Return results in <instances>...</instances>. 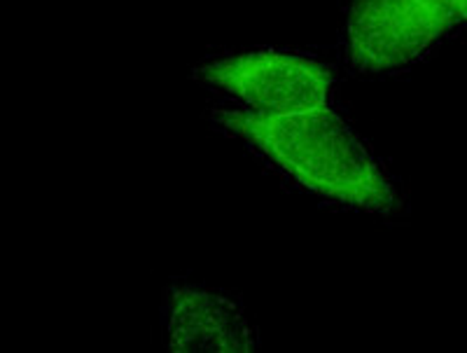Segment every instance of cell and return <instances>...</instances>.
Returning <instances> with one entry per match:
<instances>
[{"instance_id":"obj_1","label":"cell","mask_w":467,"mask_h":353,"mask_svg":"<svg viewBox=\"0 0 467 353\" xmlns=\"http://www.w3.org/2000/svg\"><path fill=\"white\" fill-rule=\"evenodd\" d=\"M211 124L239 140L274 176L327 206L374 215L398 206L393 178L335 108L248 115L215 106Z\"/></svg>"},{"instance_id":"obj_2","label":"cell","mask_w":467,"mask_h":353,"mask_svg":"<svg viewBox=\"0 0 467 353\" xmlns=\"http://www.w3.org/2000/svg\"><path fill=\"white\" fill-rule=\"evenodd\" d=\"M218 108L248 115H292L332 108L335 73L325 61L285 49L215 54L192 70Z\"/></svg>"},{"instance_id":"obj_3","label":"cell","mask_w":467,"mask_h":353,"mask_svg":"<svg viewBox=\"0 0 467 353\" xmlns=\"http://www.w3.org/2000/svg\"><path fill=\"white\" fill-rule=\"evenodd\" d=\"M461 26V0H344L341 59L360 76L419 64Z\"/></svg>"},{"instance_id":"obj_4","label":"cell","mask_w":467,"mask_h":353,"mask_svg":"<svg viewBox=\"0 0 467 353\" xmlns=\"http://www.w3.org/2000/svg\"><path fill=\"white\" fill-rule=\"evenodd\" d=\"M160 321L171 351L229 353L257 347L255 327L244 306L203 286H171L161 302Z\"/></svg>"},{"instance_id":"obj_5","label":"cell","mask_w":467,"mask_h":353,"mask_svg":"<svg viewBox=\"0 0 467 353\" xmlns=\"http://www.w3.org/2000/svg\"><path fill=\"white\" fill-rule=\"evenodd\" d=\"M461 26L467 28V0H461Z\"/></svg>"}]
</instances>
